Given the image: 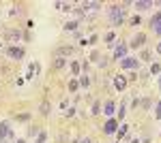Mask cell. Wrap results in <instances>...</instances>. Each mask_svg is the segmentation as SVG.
Returning a JSON list of instances; mask_svg holds the SVG:
<instances>
[{"mask_svg":"<svg viewBox=\"0 0 161 143\" xmlns=\"http://www.w3.org/2000/svg\"><path fill=\"white\" fill-rule=\"evenodd\" d=\"M131 143H140V141H137V139H133V141H131Z\"/></svg>","mask_w":161,"mask_h":143,"instance_id":"38","label":"cell"},{"mask_svg":"<svg viewBox=\"0 0 161 143\" xmlns=\"http://www.w3.org/2000/svg\"><path fill=\"white\" fill-rule=\"evenodd\" d=\"M142 143H150V141H148V139H144V141H142Z\"/></svg>","mask_w":161,"mask_h":143,"instance_id":"37","label":"cell"},{"mask_svg":"<svg viewBox=\"0 0 161 143\" xmlns=\"http://www.w3.org/2000/svg\"><path fill=\"white\" fill-rule=\"evenodd\" d=\"M150 28H153L155 34H161V11H157L155 15H153V19H150Z\"/></svg>","mask_w":161,"mask_h":143,"instance_id":"3","label":"cell"},{"mask_svg":"<svg viewBox=\"0 0 161 143\" xmlns=\"http://www.w3.org/2000/svg\"><path fill=\"white\" fill-rule=\"evenodd\" d=\"M71 73L73 75H80V64L77 62H71Z\"/></svg>","mask_w":161,"mask_h":143,"instance_id":"27","label":"cell"},{"mask_svg":"<svg viewBox=\"0 0 161 143\" xmlns=\"http://www.w3.org/2000/svg\"><path fill=\"white\" fill-rule=\"evenodd\" d=\"M90 113H92V115H99V113H101V103H99V100H95V103H92Z\"/></svg>","mask_w":161,"mask_h":143,"instance_id":"16","label":"cell"},{"mask_svg":"<svg viewBox=\"0 0 161 143\" xmlns=\"http://www.w3.org/2000/svg\"><path fill=\"white\" fill-rule=\"evenodd\" d=\"M118 130V120H108V122H105V126H103V132H105V135H114V132Z\"/></svg>","mask_w":161,"mask_h":143,"instance_id":"6","label":"cell"},{"mask_svg":"<svg viewBox=\"0 0 161 143\" xmlns=\"http://www.w3.org/2000/svg\"><path fill=\"white\" fill-rule=\"evenodd\" d=\"M157 54H161V43H159V45H157Z\"/></svg>","mask_w":161,"mask_h":143,"instance_id":"35","label":"cell"},{"mask_svg":"<svg viewBox=\"0 0 161 143\" xmlns=\"http://www.w3.org/2000/svg\"><path fill=\"white\" fill-rule=\"evenodd\" d=\"M133 7H136L137 11H146V9L153 7V2H148V0H137V2H133Z\"/></svg>","mask_w":161,"mask_h":143,"instance_id":"13","label":"cell"},{"mask_svg":"<svg viewBox=\"0 0 161 143\" xmlns=\"http://www.w3.org/2000/svg\"><path fill=\"white\" fill-rule=\"evenodd\" d=\"M22 30H7L4 32V41H9V43H17L19 38H22Z\"/></svg>","mask_w":161,"mask_h":143,"instance_id":"4","label":"cell"},{"mask_svg":"<svg viewBox=\"0 0 161 143\" xmlns=\"http://www.w3.org/2000/svg\"><path fill=\"white\" fill-rule=\"evenodd\" d=\"M73 115H75V109L69 107V111H67V118H73Z\"/></svg>","mask_w":161,"mask_h":143,"instance_id":"31","label":"cell"},{"mask_svg":"<svg viewBox=\"0 0 161 143\" xmlns=\"http://www.w3.org/2000/svg\"><path fill=\"white\" fill-rule=\"evenodd\" d=\"M17 120H19V122H26V120H30V113H19Z\"/></svg>","mask_w":161,"mask_h":143,"instance_id":"28","label":"cell"},{"mask_svg":"<svg viewBox=\"0 0 161 143\" xmlns=\"http://www.w3.org/2000/svg\"><path fill=\"white\" fill-rule=\"evenodd\" d=\"M54 7H56L58 11H71V9H73L71 2H54Z\"/></svg>","mask_w":161,"mask_h":143,"instance_id":"14","label":"cell"},{"mask_svg":"<svg viewBox=\"0 0 161 143\" xmlns=\"http://www.w3.org/2000/svg\"><path fill=\"white\" fill-rule=\"evenodd\" d=\"M142 24V19H140V15H136L133 19H131V26H140Z\"/></svg>","mask_w":161,"mask_h":143,"instance_id":"29","label":"cell"},{"mask_svg":"<svg viewBox=\"0 0 161 143\" xmlns=\"http://www.w3.org/2000/svg\"><path fill=\"white\" fill-rule=\"evenodd\" d=\"M137 105H140V98H133V100H131V107L136 109V107H137Z\"/></svg>","mask_w":161,"mask_h":143,"instance_id":"32","label":"cell"},{"mask_svg":"<svg viewBox=\"0 0 161 143\" xmlns=\"http://www.w3.org/2000/svg\"><path fill=\"white\" fill-rule=\"evenodd\" d=\"M114 85H116V90H125L127 88V79H125L123 75H116L114 77Z\"/></svg>","mask_w":161,"mask_h":143,"instance_id":"12","label":"cell"},{"mask_svg":"<svg viewBox=\"0 0 161 143\" xmlns=\"http://www.w3.org/2000/svg\"><path fill=\"white\" fill-rule=\"evenodd\" d=\"M125 113H127V103H120V109H118V120H123Z\"/></svg>","mask_w":161,"mask_h":143,"instance_id":"21","label":"cell"},{"mask_svg":"<svg viewBox=\"0 0 161 143\" xmlns=\"http://www.w3.org/2000/svg\"><path fill=\"white\" fill-rule=\"evenodd\" d=\"M15 143H26V141H24V139H17V141H15Z\"/></svg>","mask_w":161,"mask_h":143,"instance_id":"36","label":"cell"},{"mask_svg":"<svg viewBox=\"0 0 161 143\" xmlns=\"http://www.w3.org/2000/svg\"><path fill=\"white\" fill-rule=\"evenodd\" d=\"M127 128H129V126H127V124H120V128H118V130H116V137H118V141H120V139H123L125 135H127Z\"/></svg>","mask_w":161,"mask_h":143,"instance_id":"17","label":"cell"},{"mask_svg":"<svg viewBox=\"0 0 161 143\" xmlns=\"http://www.w3.org/2000/svg\"><path fill=\"white\" fill-rule=\"evenodd\" d=\"M67 64V58H56L54 60V69H62Z\"/></svg>","mask_w":161,"mask_h":143,"instance_id":"18","label":"cell"},{"mask_svg":"<svg viewBox=\"0 0 161 143\" xmlns=\"http://www.w3.org/2000/svg\"><path fill=\"white\" fill-rule=\"evenodd\" d=\"M144 43H146V34H144V32H137L136 36H133V41H131V47H142V45H144Z\"/></svg>","mask_w":161,"mask_h":143,"instance_id":"9","label":"cell"},{"mask_svg":"<svg viewBox=\"0 0 161 143\" xmlns=\"http://www.w3.org/2000/svg\"><path fill=\"white\" fill-rule=\"evenodd\" d=\"M114 38H116L114 32H108V34H105V41H110V45H112V41H114Z\"/></svg>","mask_w":161,"mask_h":143,"instance_id":"30","label":"cell"},{"mask_svg":"<svg viewBox=\"0 0 161 143\" xmlns=\"http://www.w3.org/2000/svg\"><path fill=\"white\" fill-rule=\"evenodd\" d=\"M137 66H140V60H137V58H129V56H127V58L120 60V69H129V71H133V69H137Z\"/></svg>","mask_w":161,"mask_h":143,"instance_id":"2","label":"cell"},{"mask_svg":"<svg viewBox=\"0 0 161 143\" xmlns=\"http://www.w3.org/2000/svg\"><path fill=\"white\" fill-rule=\"evenodd\" d=\"M114 111H116V103H114V100H105V103H103V113H105L108 118H112Z\"/></svg>","mask_w":161,"mask_h":143,"instance_id":"10","label":"cell"},{"mask_svg":"<svg viewBox=\"0 0 161 143\" xmlns=\"http://www.w3.org/2000/svg\"><path fill=\"white\" fill-rule=\"evenodd\" d=\"M7 137H13V130L9 128V124H7V122H2V124H0V143L4 141Z\"/></svg>","mask_w":161,"mask_h":143,"instance_id":"8","label":"cell"},{"mask_svg":"<svg viewBox=\"0 0 161 143\" xmlns=\"http://www.w3.org/2000/svg\"><path fill=\"white\" fill-rule=\"evenodd\" d=\"M50 109H52L50 100H43V103H41V107H39V111H41V115H50Z\"/></svg>","mask_w":161,"mask_h":143,"instance_id":"15","label":"cell"},{"mask_svg":"<svg viewBox=\"0 0 161 143\" xmlns=\"http://www.w3.org/2000/svg\"><path fill=\"white\" fill-rule=\"evenodd\" d=\"M77 143H92V141H90L88 137H84V139H80V141H77Z\"/></svg>","mask_w":161,"mask_h":143,"instance_id":"34","label":"cell"},{"mask_svg":"<svg viewBox=\"0 0 161 143\" xmlns=\"http://www.w3.org/2000/svg\"><path fill=\"white\" fill-rule=\"evenodd\" d=\"M77 28V22H67L64 24V30H75Z\"/></svg>","mask_w":161,"mask_h":143,"instance_id":"26","label":"cell"},{"mask_svg":"<svg viewBox=\"0 0 161 143\" xmlns=\"http://www.w3.org/2000/svg\"><path fill=\"white\" fill-rule=\"evenodd\" d=\"M155 120H161V100L157 103V107H155Z\"/></svg>","mask_w":161,"mask_h":143,"instance_id":"25","label":"cell"},{"mask_svg":"<svg viewBox=\"0 0 161 143\" xmlns=\"http://www.w3.org/2000/svg\"><path fill=\"white\" fill-rule=\"evenodd\" d=\"M7 56H9V58H13V60H22V58H24V49L17 47V45H13V47L7 49Z\"/></svg>","mask_w":161,"mask_h":143,"instance_id":"5","label":"cell"},{"mask_svg":"<svg viewBox=\"0 0 161 143\" xmlns=\"http://www.w3.org/2000/svg\"><path fill=\"white\" fill-rule=\"evenodd\" d=\"M77 84L82 85V88H88V85H90V79H88V75H82V77H80V81H77Z\"/></svg>","mask_w":161,"mask_h":143,"instance_id":"19","label":"cell"},{"mask_svg":"<svg viewBox=\"0 0 161 143\" xmlns=\"http://www.w3.org/2000/svg\"><path fill=\"white\" fill-rule=\"evenodd\" d=\"M45 139H47V132L41 130V132L37 135V141H35V143H45Z\"/></svg>","mask_w":161,"mask_h":143,"instance_id":"23","label":"cell"},{"mask_svg":"<svg viewBox=\"0 0 161 143\" xmlns=\"http://www.w3.org/2000/svg\"><path fill=\"white\" fill-rule=\"evenodd\" d=\"M108 13H110V19H112V24H114V26H120V24H123V19H125L123 4H112Z\"/></svg>","mask_w":161,"mask_h":143,"instance_id":"1","label":"cell"},{"mask_svg":"<svg viewBox=\"0 0 161 143\" xmlns=\"http://www.w3.org/2000/svg\"><path fill=\"white\" fill-rule=\"evenodd\" d=\"M73 54V47H69V45H62V47L54 49V56L56 58H64V56H71Z\"/></svg>","mask_w":161,"mask_h":143,"instance_id":"7","label":"cell"},{"mask_svg":"<svg viewBox=\"0 0 161 143\" xmlns=\"http://www.w3.org/2000/svg\"><path fill=\"white\" fill-rule=\"evenodd\" d=\"M159 90H161V77H159Z\"/></svg>","mask_w":161,"mask_h":143,"instance_id":"39","label":"cell"},{"mask_svg":"<svg viewBox=\"0 0 161 143\" xmlns=\"http://www.w3.org/2000/svg\"><path fill=\"white\" fill-rule=\"evenodd\" d=\"M39 132H41V128H39V126H30V128H28V137H37Z\"/></svg>","mask_w":161,"mask_h":143,"instance_id":"20","label":"cell"},{"mask_svg":"<svg viewBox=\"0 0 161 143\" xmlns=\"http://www.w3.org/2000/svg\"><path fill=\"white\" fill-rule=\"evenodd\" d=\"M142 60H150V51H144L142 54Z\"/></svg>","mask_w":161,"mask_h":143,"instance_id":"33","label":"cell"},{"mask_svg":"<svg viewBox=\"0 0 161 143\" xmlns=\"http://www.w3.org/2000/svg\"><path fill=\"white\" fill-rule=\"evenodd\" d=\"M114 58L118 60V62H120L123 58H127V45H118L116 51H114Z\"/></svg>","mask_w":161,"mask_h":143,"instance_id":"11","label":"cell"},{"mask_svg":"<svg viewBox=\"0 0 161 143\" xmlns=\"http://www.w3.org/2000/svg\"><path fill=\"white\" fill-rule=\"evenodd\" d=\"M77 88H80V84H77V79H71V81H69V90H71V92H75Z\"/></svg>","mask_w":161,"mask_h":143,"instance_id":"24","label":"cell"},{"mask_svg":"<svg viewBox=\"0 0 161 143\" xmlns=\"http://www.w3.org/2000/svg\"><path fill=\"white\" fill-rule=\"evenodd\" d=\"M159 73H161V66L157 64V62H155V64H150V75H159Z\"/></svg>","mask_w":161,"mask_h":143,"instance_id":"22","label":"cell"},{"mask_svg":"<svg viewBox=\"0 0 161 143\" xmlns=\"http://www.w3.org/2000/svg\"><path fill=\"white\" fill-rule=\"evenodd\" d=\"M116 143H120V141H116Z\"/></svg>","mask_w":161,"mask_h":143,"instance_id":"40","label":"cell"}]
</instances>
